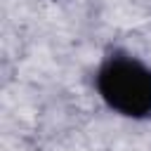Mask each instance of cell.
Returning a JSON list of instances; mask_svg holds the SVG:
<instances>
[{
	"label": "cell",
	"mask_w": 151,
	"mask_h": 151,
	"mask_svg": "<svg viewBox=\"0 0 151 151\" xmlns=\"http://www.w3.org/2000/svg\"><path fill=\"white\" fill-rule=\"evenodd\" d=\"M101 101L132 120L151 118V68L130 54H111L94 76Z\"/></svg>",
	"instance_id": "cell-1"
}]
</instances>
